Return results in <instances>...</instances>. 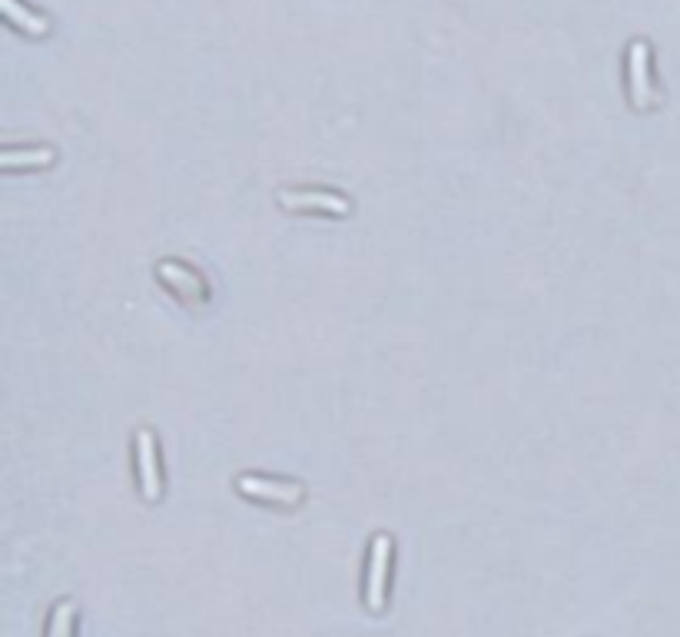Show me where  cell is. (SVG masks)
I'll return each mask as SVG.
<instances>
[{
  "mask_svg": "<svg viewBox=\"0 0 680 637\" xmlns=\"http://www.w3.org/2000/svg\"><path fill=\"white\" fill-rule=\"evenodd\" d=\"M0 8H4V14H8V17H11L21 30H27V34H34V37L47 34V27H50L40 14H34V11L21 8L17 0H0Z\"/></svg>",
  "mask_w": 680,
  "mask_h": 637,
  "instance_id": "cell-8",
  "label": "cell"
},
{
  "mask_svg": "<svg viewBox=\"0 0 680 637\" xmlns=\"http://www.w3.org/2000/svg\"><path fill=\"white\" fill-rule=\"evenodd\" d=\"M651 50L644 40H634L631 50H628V80H631V103L638 110H647L651 100H654V90H651Z\"/></svg>",
  "mask_w": 680,
  "mask_h": 637,
  "instance_id": "cell-2",
  "label": "cell"
},
{
  "mask_svg": "<svg viewBox=\"0 0 680 637\" xmlns=\"http://www.w3.org/2000/svg\"><path fill=\"white\" fill-rule=\"evenodd\" d=\"M236 488L249 498L276 501V504H296L302 498V485H296V482H265V478H256V475H243L236 482Z\"/></svg>",
  "mask_w": 680,
  "mask_h": 637,
  "instance_id": "cell-3",
  "label": "cell"
},
{
  "mask_svg": "<svg viewBox=\"0 0 680 637\" xmlns=\"http://www.w3.org/2000/svg\"><path fill=\"white\" fill-rule=\"evenodd\" d=\"M50 163H53V150H47V147H37V150H4V153H0V166H4V170H21V166L40 170V166H50Z\"/></svg>",
  "mask_w": 680,
  "mask_h": 637,
  "instance_id": "cell-7",
  "label": "cell"
},
{
  "mask_svg": "<svg viewBox=\"0 0 680 637\" xmlns=\"http://www.w3.org/2000/svg\"><path fill=\"white\" fill-rule=\"evenodd\" d=\"M160 279H163L173 292H180L183 299H193V302H202V299H207V286H202V279H199L193 270H186V266H180V263H173V260L160 263Z\"/></svg>",
  "mask_w": 680,
  "mask_h": 637,
  "instance_id": "cell-6",
  "label": "cell"
},
{
  "mask_svg": "<svg viewBox=\"0 0 680 637\" xmlns=\"http://www.w3.org/2000/svg\"><path fill=\"white\" fill-rule=\"evenodd\" d=\"M74 614L77 608L71 601H60L50 617V637H74Z\"/></svg>",
  "mask_w": 680,
  "mask_h": 637,
  "instance_id": "cell-9",
  "label": "cell"
},
{
  "mask_svg": "<svg viewBox=\"0 0 680 637\" xmlns=\"http://www.w3.org/2000/svg\"><path fill=\"white\" fill-rule=\"evenodd\" d=\"M136 459H140V485H144V498H147V501H157V498H160L157 441H153V432H147V428L136 432Z\"/></svg>",
  "mask_w": 680,
  "mask_h": 637,
  "instance_id": "cell-4",
  "label": "cell"
},
{
  "mask_svg": "<svg viewBox=\"0 0 680 637\" xmlns=\"http://www.w3.org/2000/svg\"><path fill=\"white\" fill-rule=\"evenodd\" d=\"M280 203L286 210H322V213H332V216L349 213V200L335 197V193H293V189H280Z\"/></svg>",
  "mask_w": 680,
  "mask_h": 637,
  "instance_id": "cell-5",
  "label": "cell"
},
{
  "mask_svg": "<svg viewBox=\"0 0 680 637\" xmlns=\"http://www.w3.org/2000/svg\"><path fill=\"white\" fill-rule=\"evenodd\" d=\"M388 561H392V538L375 535L369 551V578H366V604L369 611L385 608V585H388Z\"/></svg>",
  "mask_w": 680,
  "mask_h": 637,
  "instance_id": "cell-1",
  "label": "cell"
}]
</instances>
